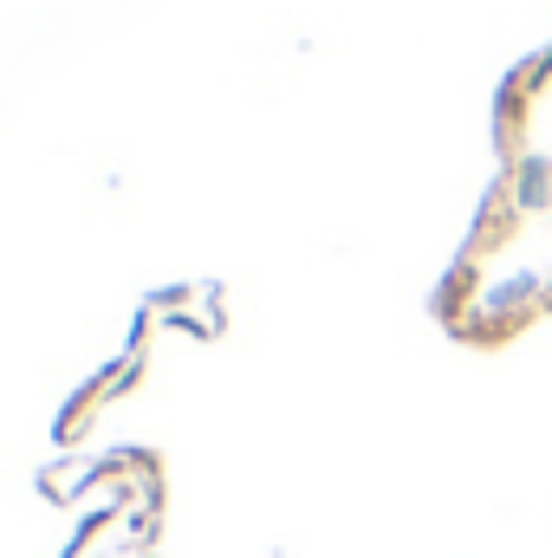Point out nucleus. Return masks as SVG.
Here are the masks:
<instances>
[{
  "instance_id": "1",
  "label": "nucleus",
  "mask_w": 552,
  "mask_h": 558,
  "mask_svg": "<svg viewBox=\"0 0 552 558\" xmlns=\"http://www.w3.org/2000/svg\"><path fill=\"white\" fill-rule=\"evenodd\" d=\"M514 195H520V208H547V202H552V169H547V156H527V162L514 169Z\"/></svg>"
}]
</instances>
